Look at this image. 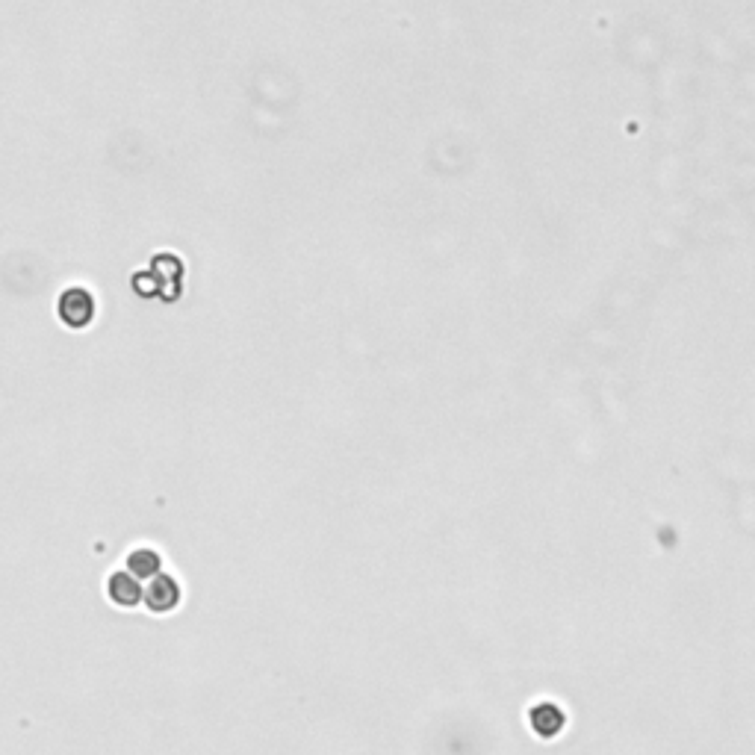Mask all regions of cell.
Listing matches in <instances>:
<instances>
[{
	"instance_id": "obj_3",
	"label": "cell",
	"mask_w": 755,
	"mask_h": 755,
	"mask_svg": "<svg viewBox=\"0 0 755 755\" xmlns=\"http://www.w3.org/2000/svg\"><path fill=\"white\" fill-rule=\"evenodd\" d=\"M110 599L121 605V608H136L139 602H142V584L139 579L133 576V573H127V570H118L110 576Z\"/></svg>"
},
{
	"instance_id": "obj_2",
	"label": "cell",
	"mask_w": 755,
	"mask_h": 755,
	"mask_svg": "<svg viewBox=\"0 0 755 755\" xmlns=\"http://www.w3.org/2000/svg\"><path fill=\"white\" fill-rule=\"evenodd\" d=\"M142 602L151 614H172L180 605V584L172 576H154L142 593Z\"/></svg>"
},
{
	"instance_id": "obj_4",
	"label": "cell",
	"mask_w": 755,
	"mask_h": 755,
	"mask_svg": "<svg viewBox=\"0 0 755 755\" xmlns=\"http://www.w3.org/2000/svg\"><path fill=\"white\" fill-rule=\"evenodd\" d=\"M160 567H163V558L157 549L151 546H139L127 555V573H133L136 579H151V576H160Z\"/></svg>"
},
{
	"instance_id": "obj_1",
	"label": "cell",
	"mask_w": 755,
	"mask_h": 755,
	"mask_svg": "<svg viewBox=\"0 0 755 755\" xmlns=\"http://www.w3.org/2000/svg\"><path fill=\"white\" fill-rule=\"evenodd\" d=\"M95 313H98L95 295L86 290V287H68V290L59 295V319L68 328L80 331V328L92 325Z\"/></svg>"
}]
</instances>
